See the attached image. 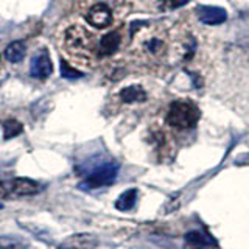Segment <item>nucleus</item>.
Masks as SVG:
<instances>
[{
  "instance_id": "nucleus-16",
  "label": "nucleus",
  "mask_w": 249,
  "mask_h": 249,
  "mask_svg": "<svg viewBox=\"0 0 249 249\" xmlns=\"http://www.w3.org/2000/svg\"><path fill=\"white\" fill-rule=\"evenodd\" d=\"M61 75L62 78H66V80H78V78L83 76V72L73 69L72 66H69L67 62L61 61Z\"/></svg>"
},
{
  "instance_id": "nucleus-11",
  "label": "nucleus",
  "mask_w": 249,
  "mask_h": 249,
  "mask_svg": "<svg viewBox=\"0 0 249 249\" xmlns=\"http://www.w3.org/2000/svg\"><path fill=\"white\" fill-rule=\"evenodd\" d=\"M25 53H27V44L23 41H16L6 47L5 58L10 62H20L25 58Z\"/></svg>"
},
{
  "instance_id": "nucleus-10",
  "label": "nucleus",
  "mask_w": 249,
  "mask_h": 249,
  "mask_svg": "<svg viewBox=\"0 0 249 249\" xmlns=\"http://www.w3.org/2000/svg\"><path fill=\"white\" fill-rule=\"evenodd\" d=\"M119 45H120V35L117 33V31H111V33H107L101 37L100 45H98V53L101 56H109V54L117 52Z\"/></svg>"
},
{
  "instance_id": "nucleus-14",
  "label": "nucleus",
  "mask_w": 249,
  "mask_h": 249,
  "mask_svg": "<svg viewBox=\"0 0 249 249\" xmlns=\"http://www.w3.org/2000/svg\"><path fill=\"white\" fill-rule=\"evenodd\" d=\"M23 131V126L22 123L14 120V119H10V120H5L3 122V137L8 140V139H13L16 136H19L20 132Z\"/></svg>"
},
{
  "instance_id": "nucleus-17",
  "label": "nucleus",
  "mask_w": 249,
  "mask_h": 249,
  "mask_svg": "<svg viewBox=\"0 0 249 249\" xmlns=\"http://www.w3.org/2000/svg\"><path fill=\"white\" fill-rule=\"evenodd\" d=\"M163 2H165L163 8H167V10H175V8L184 6L185 3H189V0H163Z\"/></svg>"
},
{
  "instance_id": "nucleus-8",
  "label": "nucleus",
  "mask_w": 249,
  "mask_h": 249,
  "mask_svg": "<svg viewBox=\"0 0 249 249\" xmlns=\"http://www.w3.org/2000/svg\"><path fill=\"white\" fill-rule=\"evenodd\" d=\"M198 18L206 25H220V23H223L228 19V13L223 8H216V6H199Z\"/></svg>"
},
{
  "instance_id": "nucleus-6",
  "label": "nucleus",
  "mask_w": 249,
  "mask_h": 249,
  "mask_svg": "<svg viewBox=\"0 0 249 249\" xmlns=\"http://www.w3.org/2000/svg\"><path fill=\"white\" fill-rule=\"evenodd\" d=\"M86 19H88V22L90 23L92 27L95 28H105L107 27L109 23H111L112 20V13L111 10H109V6L105 5V3H97L93 5L88 16H86Z\"/></svg>"
},
{
  "instance_id": "nucleus-9",
  "label": "nucleus",
  "mask_w": 249,
  "mask_h": 249,
  "mask_svg": "<svg viewBox=\"0 0 249 249\" xmlns=\"http://www.w3.org/2000/svg\"><path fill=\"white\" fill-rule=\"evenodd\" d=\"M89 42V35L81 27H72L66 35V44L70 50L81 52L88 47Z\"/></svg>"
},
{
  "instance_id": "nucleus-18",
  "label": "nucleus",
  "mask_w": 249,
  "mask_h": 249,
  "mask_svg": "<svg viewBox=\"0 0 249 249\" xmlns=\"http://www.w3.org/2000/svg\"><path fill=\"white\" fill-rule=\"evenodd\" d=\"M187 249H196V248H187Z\"/></svg>"
},
{
  "instance_id": "nucleus-1",
  "label": "nucleus",
  "mask_w": 249,
  "mask_h": 249,
  "mask_svg": "<svg viewBox=\"0 0 249 249\" xmlns=\"http://www.w3.org/2000/svg\"><path fill=\"white\" fill-rule=\"evenodd\" d=\"M199 115V109L193 103L179 100L171 103L167 114V123L178 129H190L198 123Z\"/></svg>"
},
{
  "instance_id": "nucleus-7",
  "label": "nucleus",
  "mask_w": 249,
  "mask_h": 249,
  "mask_svg": "<svg viewBox=\"0 0 249 249\" xmlns=\"http://www.w3.org/2000/svg\"><path fill=\"white\" fill-rule=\"evenodd\" d=\"M185 243L187 248H196V249H216V241L212 235L201 231H190L185 233Z\"/></svg>"
},
{
  "instance_id": "nucleus-4",
  "label": "nucleus",
  "mask_w": 249,
  "mask_h": 249,
  "mask_svg": "<svg viewBox=\"0 0 249 249\" xmlns=\"http://www.w3.org/2000/svg\"><path fill=\"white\" fill-rule=\"evenodd\" d=\"M53 72V64L52 59L49 56L47 50L39 52L36 56L31 59V66H30V75L37 80H44V78H49Z\"/></svg>"
},
{
  "instance_id": "nucleus-2",
  "label": "nucleus",
  "mask_w": 249,
  "mask_h": 249,
  "mask_svg": "<svg viewBox=\"0 0 249 249\" xmlns=\"http://www.w3.org/2000/svg\"><path fill=\"white\" fill-rule=\"evenodd\" d=\"M44 190V184L30 178H14L0 182V196L2 198H23L35 196Z\"/></svg>"
},
{
  "instance_id": "nucleus-12",
  "label": "nucleus",
  "mask_w": 249,
  "mask_h": 249,
  "mask_svg": "<svg viewBox=\"0 0 249 249\" xmlns=\"http://www.w3.org/2000/svg\"><path fill=\"white\" fill-rule=\"evenodd\" d=\"M120 98L124 103H140L146 100V92L140 86H128L120 92Z\"/></svg>"
},
{
  "instance_id": "nucleus-3",
  "label": "nucleus",
  "mask_w": 249,
  "mask_h": 249,
  "mask_svg": "<svg viewBox=\"0 0 249 249\" xmlns=\"http://www.w3.org/2000/svg\"><path fill=\"white\" fill-rule=\"evenodd\" d=\"M119 175V165L114 162L103 163V165H98L93 168L88 178L80 184V189L83 190H93V189H100V187H106L111 185Z\"/></svg>"
},
{
  "instance_id": "nucleus-15",
  "label": "nucleus",
  "mask_w": 249,
  "mask_h": 249,
  "mask_svg": "<svg viewBox=\"0 0 249 249\" xmlns=\"http://www.w3.org/2000/svg\"><path fill=\"white\" fill-rule=\"evenodd\" d=\"M28 245L18 237H0V249H27Z\"/></svg>"
},
{
  "instance_id": "nucleus-5",
  "label": "nucleus",
  "mask_w": 249,
  "mask_h": 249,
  "mask_svg": "<svg viewBox=\"0 0 249 249\" xmlns=\"http://www.w3.org/2000/svg\"><path fill=\"white\" fill-rule=\"evenodd\" d=\"M98 238L92 233H75L66 238L58 246V249H95Z\"/></svg>"
},
{
  "instance_id": "nucleus-13",
  "label": "nucleus",
  "mask_w": 249,
  "mask_h": 249,
  "mask_svg": "<svg viewBox=\"0 0 249 249\" xmlns=\"http://www.w3.org/2000/svg\"><path fill=\"white\" fill-rule=\"evenodd\" d=\"M137 196H139V190L137 189H129L126 192H123L119 199L115 201V207L122 210V212H126V210H131L136 206L137 202Z\"/></svg>"
}]
</instances>
